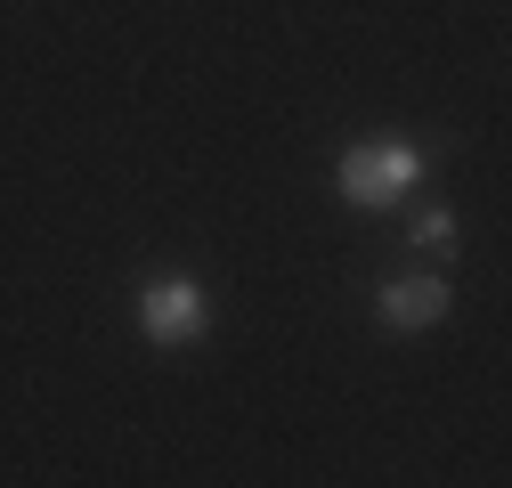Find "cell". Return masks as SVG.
I'll return each mask as SVG.
<instances>
[{"label":"cell","instance_id":"obj_1","mask_svg":"<svg viewBox=\"0 0 512 488\" xmlns=\"http://www.w3.org/2000/svg\"><path fill=\"white\" fill-rule=\"evenodd\" d=\"M407 179H415V147L366 139V147H350V163H342V196H350V204H391Z\"/></svg>","mask_w":512,"mask_h":488},{"label":"cell","instance_id":"obj_2","mask_svg":"<svg viewBox=\"0 0 512 488\" xmlns=\"http://www.w3.org/2000/svg\"><path fill=\"white\" fill-rule=\"evenodd\" d=\"M139 318H147V334H155V342H187V334L204 326V293L187 285V277H163V285L139 301Z\"/></svg>","mask_w":512,"mask_h":488},{"label":"cell","instance_id":"obj_3","mask_svg":"<svg viewBox=\"0 0 512 488\" xmlns=\"http://www.w3.org/2000/svg\"><path fill=\"white\" fill-rule=\"evenodd\" d=\"M447 310V285L439 277H399L391 293H382V318H391V326H431Z\"/></svg>","mask_w":512,"mask_h":488}]
</instances>
